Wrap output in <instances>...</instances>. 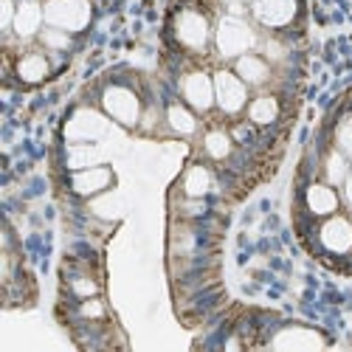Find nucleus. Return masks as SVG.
I'll return each instance as SVG.
<instances>
[{"instance_id":"24","label":"nucleus","mask_w":352,"mask_h":352,"mask_svg":"<svg viewBox=\"0 0 352 352\" xmlns=\"http://www.w3.org/2000/svg\"><path fill=\"white\" fill-rule=\"evenodd\" d=\"M14 14H17V6H14V0H3V28L14 25Z\"/></svg>"},{"instance_id":"8","label":"nucleus","mask_w":352,"mask_h":352,"mask_svg":"<svg viewBox=\"0 0 352 352\" xmlns=\"http://www.w3.org/2000/svg\"><path fill=\"white\" fill-rule=\"evenodd\" d=\"M254 17L268 28H282L296 17V0H254Z\"/></svg>"},{"instance_id":"19","label":"nucleus","mask_w":352,"mask_h":352,"mask_svg":"<svg viewBox=\"0 0 352 352\" xmlns=\"http://www.w3.org/2000/svg\"><path fill=\"white\" fill-rule=\"evenodd\" d=\"M324 175H327V184L330 186H341L349 175V164H346V155L341 150L330 153L327 155V164H324Z\"/></svg>"},{"instance_id":"23","label":"nucleus","mask_w":352,"mask_h":352,"mask_svg":"<svg viewBox=\"0 0 352 352\" xmlns=\"http://www.w3.org/2000/svg\"><path fill=\"white\" fill-rule=\"evenodd\" d=\"M74 293H76V296H82V299H91V296H96V282H91V279H76L74 285Z\"/></svg>"},{"instance_id":"1","label":"nucleus","mask_w":352,"mask_h":352,"mask_svg":"<svg viewBox=\"0 0 352 352\" xmlns=\"http://www.w3.org/2000/svg\"><path fill=\"white\" fill-rule=\"evenodd\" d=\"M214 43H217L220 56H226V60H237V56H243L254 48V32L240 17H223L217 32H214Z\"/></svg>"},{"instance_id":"5","label":"nucleus","mask_w":352,"mask_h":352,"mask_svg":"<svg viewBox=\"0 0 352 352\" xmlns=\"http://www.w3.org/2000/svg\"><path fill=\"white\" fill-rule=\"evenodd\" d=\"M175 37L181 40V45L192 48V51H200V48H206L209 43V20L203 17L200 12H181L178 20H175Z\"/></svg>"},{"instance_id":"20","label":"nucleus","mask_w":352,"mask_h":352,"mask_svg":"<svg viewBox=\"0 0 352 352\" xmlns=\"http://www.w3.org/2000/svg\"><path fill=\"white\" fill-rule=\"evenodd\" d=\"M68 34H71V32H63V28L48 25L45 32L40 34V40H43V45L51 48V51H68V48H71V37H68Z\"/></svg>"},{"instance_id":"4","label":"nucleus","mask_w":352,"mask_h":352,"mask_svg":"<svg viewBox=\"0 0 352 352\" xmlns=\"http://www.w3.org/2000/svg\"><path fill=\"white\" fill-rule=\"evenodd\" d=\"M214 102L220 104L223 113L234 116V113H240L248 102V87L245 82L237 76V74H231V71H217L214 74Z\"/></svg>"},{"instance_id":"12","label":"nucleus","mask_w":352,"mask_h":352,"mask_svg":"<svg viewBox=\"0 0 352 352\" xmlns=\"http://www.w3.org/2000/svg\"><path fill=\"white\" fill-rule=\"evenodd\" d=\"M305 203L310 214L316 217H330L336 209H338V195L330 184H313L307 186V195H305Z\"/></svg>"},{"instance_id":"10","label":"nucleus","mask_w":352,"mask_h":352,"mask_svg":"<svg viewBox=\"0 0 352 352\" xmlns=\"http://www.w3.org/2000/svg\"><path fill=\"white\" fill-rule=\"evenodd\" d=\"M45 20V9L37 3V0H23L17 6V14H14V34L17 37H34L40 32V23Z\"/></svg>"},{"instance_id":"25","label":"nucleus","mask_w":352,"mask_h":352,"mask_svg":"<svg viewBox=\"0 0 352 352\" xmlns=\"http://www.w3.org/2000/svg\"><path fill=\"white\" fill-rule=\"evenodd\" d=\"M344 189H346V200L352 203V166H349V175H346V181H344Z\"/></svg>"},{"instance_id":"17","label":"nucleus","mask_w":352,"mask_h":352,"mask_svg":"<svg viewBox=\"0 0 352 352\" xmlns=\"http://www.w3.org/2000/svg\"><path fill=\"white\" fill-rule=\"evenodd\" d=\"M166 122H169V127L178 133V135H192V133L197 130L195 116H192L184 104H172V107L166 110Z\"/></svg>"},{"instance_id":"9","label":"nucleus","mask_w":352,"mask_h":352,"mask_svg":"<svg viewBox=\"0 0 352 352\" xmlns=\"http://www.w3.org/2000/svg\"><path fill=\"white\" fill-rule=\"evenodd\" d=\"M324 344H327L324 336L310 330V327H287V330H282L271 341L274 349H318V346H324Z\"/></svg>"},{"instance_id":"21","label":"nucleus","mask_w":352,"mask_h":352,"mask_svg":"<svg viewBox=\"0 0 352 352\" xmlns=\"http://www.w3.org/2000/svg\"><path fill=\"white\" fill-rule=\"evenodd\" d=\"M336 146L346 158H352V116H344V119L338 122V127H336Z\"/></svg>"},{"instance_id":"22","label":"nucleus","mask_w":352,"mask_h":352,"mask_svg":"<svg viewBox=\"0 0 352 352\" xmlns=\"http://www.w3.org/2000/svg\"><path fill=\"white\" fill-rule=\"evenodd\" d=\"M79 316H85V318H102L104 316V307L96 299H85L82 307H79Z\"/></svg>"},{"instance_id":"13","label":"nucleus","mask_w":352,"mask_h":352,"mask_svg":"<svg viewBox=\"0 0 352 352\" xmlns=\"http://www.w3.org/2000/svg\"><path fill=\"white\" fill-rule=\"evenodd\" d=\"M237 76L245 85H265L268 76H271V68H268V63L262 60V56L243 54V56H237Z\"/></svg>"},{"instance_id":"3","label":"nucleus","mask_w":352,"mask_h":352,"mask_svg":"<svg viewBox=\"0 0 352 352\" xmlns=\"http://www.w3.org/2000/svg\"><path fill=\"white\" fill-rule=\"evenodd\" d=\"M102 104L107 110V116L113 122H119L124 127H133L141 116V104H138V96L130 91V87H122V85H113L104 91L102 96Z\"/></svg>"},{"instance_id":"11","label":"nucleus","mask_w":352,"mask_h":352,"mask_svg":"<svg viewBox=\"0 0 352 352\" xmlns=\"http://www.w3.org/2000/svg\"><path fill=\"white\" fill-rule=\"evenodd\" d=\"M110 184H113V172L107 166L82 169V172L74 175V181H71V186H74L76 195H96V192L107 189Z\"/></svg>"},{"instance_id":"6","label":"nucleus","mask_w":352,"mask_h":352,"mask_svg":"<svg viewBox=\"0 0 352 352\" xmlns=\"http://www.w3.org/2000/svg\"><path fill=\"white\" fill-rule=\"evenodd\" d=\"M181 94H184L186 104H192L200 113H206L214 104V79L203 71H192L181 82Z\"/></svg>"},{"instance_id":"18","label":"nucleus","mask_w":352,"mask_h":352,"mask_svg":"<svg viewBox=\"0 0 352 352\" xmlns=\"http://www.w3.org/2000/svg\"><path fill=\"white\" fill-rule=\"evenodd\" d=\"M203 146H206V155L214 161H223L231 153V135L223 130H209L206 138H203Z\"/></svg>"},{"instance_id":"15","label":"nucleus","mask_w":352,"mask_h":352,"mask_svg":"<svg viewBox=\"0 0 352 352\" xmlns=\"http://www.w3.org/2000/svg\"><path fill=\"white\" fill-rule=\"evenodd\" d=\"M276 116H279V102L274 96H256L248 104V119L254 124H271L276 122Z\"/></svg>"},{"instance_id":"7","label":"nucleus","mask_w":352,"mask_h":352,"mask_svg":"<svg viewBox=\"0 0 352 352\" xmlns=\"http://www.w3.org/2000/svg\"><path fill=\"white\" fill-rule=\"evenodd\" d=\"M318 240L330 254H349L352 251V220L330 217L318 231Z\"/></svg>"},{"instance_id":"2","label":"nucleus","mask_w":352,"mask_h":352,"mask_svg":"<svg viewBox=\"0 0 352 352\" xmlns=\"http://www.w3.org/2000/svg\"><path fill=\"white\" fill-rule=\"evenodd\" d=\"M45 9V23L63 32H82L91 23V3L87 0H48Z\"/></svg>"},{"instance_id":"14","label":"nucleus","mask_w":352,"mask_h":352,"mask_svg":"<svg viewBox=\"0 0 352 352\" xmlns=\"http://www.w3.org/2000/svg\"><path fill=\"white\" fill-rule=\"evenodd\" d=\"M17 76H20L23 82H28V85L43 82V79L48 76V60H45L43 54H37V51L23 54L20 63H17Z\"/></svg>"},{"instance_id":"16","label":"nucleus","mask_w":352,"mask_h":352,"mask_svg":"<svg viewBox=\"0 0 352 352\" xmlns=\"http://www.w3.org/2000/svg\"><path fill=\"white\" fill-rule=\"evenodd\" d=\"M212 189V175L206 166H192L186 172V178H184V192L189 197H203V195H209Z\"/></svg>"}]
</instances>
